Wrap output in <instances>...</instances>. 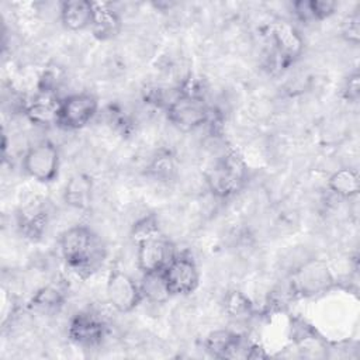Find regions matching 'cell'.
Listing matches in <instances>:
<instances>
[{"label": "cell", "instance_id": "obj_1", "mask_svg": "<svg viewBox=\"0 0 360 360\" xmlns=\"http://www.w3.org/2000/svg\"><path fill=\"white\" fill-rule=\"evenodd\" d=\"M59 246L66 266L83 278L96 273L105 259L103 240L86 225L68 228L60 235Z\"/></svg>", "mask_w": 360, "mask_h": 360}, {"label": "cell", "instance_id": "obj_2", "mask_svg": "<svg viewBox=\"0 0 360 360\" xmlns=\"http://www.w3.org/2000/svg\"><path fill=\"white\" fill-rule=\"evenodd\" d=\"M132 239L136 243V266L142 274L160 273L176 255L173 243L163 235L153 214L134 224Z\"/></svg>", "mask_w": 360, "mask_h": 360}, {"label": "cell", "instance_id": "obj_3", "mask_svg": "<svg viewBox=\"0 0 360 360\" xmlns=\"http://www.w3.org/2000/svg\"><path fill=\"white\" fill-rule=\"evenodd\" d=\"M205 179L210 191L215 197L229 198L245 187L248 165L238 152H229L215 162Z\"/></svg>", "mask_w": 360, "mask_h": 360}, {"label": "cell", "instance_id": "obj_4", "mask_svg": "<svg viewBox=\"0 0 360 360\" xmlns=\"http://www.w3.org/2000/svg\"><path fill=\"white\" fill-rule=\"evenodd\" d=\"M167 120L181 131H193L208 122L210 105L197 90H180L166 104Z\"/></svg>", "mask_w": 360, "mask_h": 360}, {"label": "cell", "instance_id": "obj_5", "mask_svg": "<svg viewBox=\"0 0 360 360\" xmlns=\"http://www.w3.org/2000/svg\"><path fill=\"white\" fill-rule=\"evenodd\" d=\"M21 166L38 183H52L59 174V150L51 141H39L25 150Z\"/></svg>", "mask_w": 360, "mask_h": 360}, {"label": "cell", "instance_id": "obj_6", "mask_svg": "<svg viewBox=\"0 0 360 360\" xmlns=\"http://www.w3.org/2000/svg\"><path fill=\"white\" fill-rule=\"evenodd\" d=\"M162 277L170 297L188 295L197 290L200 283L198 267L194 259L186 252L174 255L162 270Z\"/></svg>", "mask_w": 360, "mask_h": 360}, {"label": "cell", "instance_id": "obj_7", "mask_svg": "<svg viewBox=\"0 0 360 360\" xmlns=\"http://www.w3.org/2000/svg\"><path fill=\"white\" fill-rule=\"evenodd\" d=\"M98 101L90 93H73L59 103L56 127L66 131H76L86 127L97 114Z\"/></svg>", "mask_w": 360, "mask_h": 360}, {"label": "cell", "instance_id": "obj_8", "mask_svg": "<svg viewBox=\"0 0 360 360\" xmlns=\"http://www.w3.org/2000/svg\"><path fill=\"white\" fill-rule=\"evenodd\" d=\"M105 295L110 305L121 314L132 312L143 300L141 284L120 269H112L108 273Z\"/></svg>", "mask_w": 360, "mask_h": 360}, {"label": "cell", "instance_id": "obj_9", "mask_svg": "<svg viewBox=\"0 0 360 360\" xmlns=\"http://www.w3.org/2000/svg\"><path fill=\"white\" fill-rule=\"evenodd\" d=\"M333 284V277L321 260H309L304 263L291 277V288L301 297H312L325 292Z\"/></svg>", "mask_w": 360, "mask_h": 360}, {"label": "cell", "instance_id": "obj_10", "mask_svg": "<svg viewBox=\"0 0 360 360\" xmlns=\"http://www.w3.org/2000/svg\"><path fill=\"white\" fill-rule=\"evenodd\" d=\"M205 347L218 359H235L240 356L255 359L260 356L257 353V346L248 345L242 336L229 330L212 332L205 340Z\"/></svg>", "mask_w": 360, "mask_h": 360}, {"label": "cell", "instance_id": "obj_11", "mask_svg": "<svg viewBox=\"0 0 360 360\" xmlns=\"http://www.w3.org/2000/svg\"><path fill=\"white\" fill-rule=\"evenodd\" d=\"M107 332L104 321L90 311L77 312L69 323L68 336L83 347H91L101 343Z\"/></svg>", "mask_w": 360, "mask_h": 360}, {"label": "cell", "instance_id": "obj_12", "mask_svg": "<svg viewBox=\"0 0 360 360\" xmlns=\"http://www.w3.org/2000/svg\"><path fill=\"white\" fill-rule=\"evenodd\" d=\"M271 41L277 60L283 68L292 63L302 52V38L298 31L287 22H276L271 30Z\"/></svg>", "mask_w": 360, "mask_h": 360}, {"label": "cell", "instance_id": "obj_13", "mask_svg": "<svg viewBox=\"0 0 360 360\" xmlns=\"http://www.w3.org/2000/svg\"><path fill=\"white\" fill-rule=\"evenodd\" d=\"M49 221L48 202L44 200H34L25 204L17 214V222L21 232L31 239L42 236Z\"/></svg>", "mask_w": 360, "mask_h": 360}, {"label": "cell", "instance_id": "obj_14", "mask_svg": "<svg viewBox=\"0 0 360 360\" xmlns=\"http://www.w3.org/2000/svg\"><path fill=\"white\" fill-rule=\"evenodd\" d=\"M59 103L60 100L55 93L49 90V87H45L32 98L31 103L27 104L25 115L35 125H56Z\"/></svg>", "mask_w": 360, "mask_h": 360}, {"label": "cell", "instance_id": "obj_15", "mask_svg": "<svg viewBox=\"0 0 360 360\" xmlns=\"http://www.w3.org/2000/svg\"><path fill=\"white\" fill-rule=\"evenodd\" d=\"M94 17V3L89 0H66L59 6V18L69 31L90 30Z\"/></svg>", "mask_w": 360, "mask_h": 360}, {"label": "cell", "instance_id": "obj_16", "mask_svg": "<svg viewBox=\"0 0 360 360\" xmlns=\"http://www.w3.org/2000/svg\"><path fill=\"white\" fill-rule=\"evenodd\" d=\"M122 28L120 14L105 3H94V17L90 31L94 38L108 41L115 38Z\"/></svg>", "mask_w": 360, "mask_h": 360}, {"label": "cell", "instance_id": "obj_17", "mask_svg": "<svg viewBox=\"0 0 360 360\" xmlns=\"http://www.w3.org/2000/svg\"><path fill=\"white\" fill-rule=\"evenodd\" d=\"M93 198L91 179L83 173L73 174L65 184L63 200L76 210H86L90 207Z\"/></svg>", "mask_w": 360, "mask_h": 360}, {"label": "cell", "instance_id": "obj_18", "mask_svg": "<svg viewBox=\"0 0 360 360\" xmlns=\"http://www.w3.org/2000/svg\"><path fill=\"white\" fill-rule=\"evenodd\" d=\"M328 188L342 198L356 197L360 191L359 173L350 167H340L329 176Z\"/></svg>", "mask_w": 360, "mask_h": 360}, {"label": "cell", "instance_id": "obj_19", "mask_svg": "<svg viewBox=\"0 0 360 360\" xmlns=\"http://www.w3.org/2000/svg\"><path fill=\"white\" fill-rule=\"evenodd\" d=\"M65 301L63 292L53 285H46L39 288L30 301V308L38 312H55L58 311Z\"/></svg>", "mask_w": 360, "mask_h": 360}, {"label": "cell", "instance_id": "obj_20", "mask_svg": "<svg viewBox=\"0 0 360 360\" xmlns=\"http://www.w3.org/2000/svg\"><path fill=\"white\" fill-rule=\"evenodd\" d=\"M225 311L229 316L235 319H248L253 314V304L252 301L238 290L229 291L225 295Z\"/></svg>", "mask_w": 360, "mask_h": 360}, {"label": "cell", "instance_id": "obj_21", "mask_svg": "<svg viewBox=\"0 0 360 360\" xmlns=\"http://www.w3.org/2000/svg\"><path fill=\"white\" fill-rule=\"evenodd\" d=\"M141 290H142L143 298H148L152 302H163L170 297L166 290L162 271L153 273V274H143Z\"/></svg>", "mask_w": 360, "mask_h": 360}, {"label": "cell", "instance_id": "obj_22", "mask_svg": "<svg viewBox=\"0 0 360 360\" xmlns=\"http://www.w3.org/2000/svg\"><path fill=\"white\" fill-rule=\"evenodd\" d=\"M342 35L343 38L353 44L357 45L359 39H360V14H359V8H356L352 14H349L343 24H342Z\"/></svg>", "mask_w": 360, "mask_h": 360}, {"label": "cell", "instance_id": "obj_23", "mask_svg": "<svg viewBox=\"0 0 360 360\" xmlns=\"http://www.w3.org/2000/svg\"><path fill=\"white\" fill-rule=\"evenodd\" d=\"M343 96L350 103H357L360 97V75L357 70L349 75L343 87Z\"/></svg>", "mask_w": 360, "mask_h": 360}, {"label": "cell", "instance_id": "obj_24", "mask_svg": "<svg viewBox=\"0 0 360 360\" xmlns=\"http://www.w3.org/2000/svg\"><path fill=\"white\" fill-rule=\"evenodd\" d=\"M314 14L316 21H322L328 17H330L336 10L335 1H326V0H312Z\"/></svg>", "mask_w": 360, "mask_h": 360}, {"label": "cell", "instance_id": "obj_25", "mask_svg": "<svg viewBox=\"0 0 360 360\" xmlns=\"http://www.w3.org/2000/svg\"><path fill=\"white\" fill-rule=\"evenodd\" d=\"M150 170L158 174V176H169L170 172L173 170V162H172V158L169 155H165V156H160L158 158L152 166H150Z\"/></svg>", "mask_w": 360, "mask_h": 360}]
</instances>
